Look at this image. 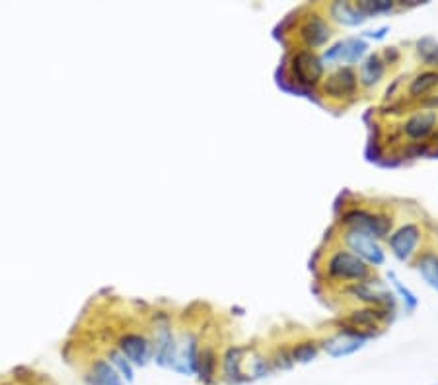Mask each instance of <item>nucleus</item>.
<instances>
[{
	"label": "nucleus",
	"instance_id": "obj_1",
	"mask_svg": "<svg viewBox=\"0 0 438 385\" xmlns=\"http://www.w3.org/2000/svg\"><path fill=\"white\" fill-rule=\"evenodd\" d=\"M326 273L335 282H364L372 275L371 265H366L363 259H359L354 253L347 249H335L326 261Z\"/></svg>",
	"mask_w": 438,
	"mask_h": 385
},
{
	"label": "nucleus",
	"instance_id": "obj_2",
	"mask_svg": "<svg viewBox=\"0 0 438 385\" xmlns=\"http://www.w3.org/2000/svg\"><path fill=\"white\" fill-rule=\"evenodd\" d=\"M288 72L292 82L304 88H316L321 84L326 74V65L321 63L320 55L310 49H298L290 55Z\"/></svg>",
	"mask_w": 438,
	"mask_h": 385
},
{
	"label": "nucleus",
	"instance_id": "obj_3",
	"mask_svg": "<svg viewBox=\"0 0 438 385\" xmlns=\"http://www.w3.org/2000/svg\"><path fill=\"white\" fill-rule=\"evenodd\" d=\"M341 224L349 230H359L374 240L386 237L392 230V218L382 212H371L363 209H351L341 214Z\"/></svg>",
	"mask_w": 438,
	"mask_h": 385
},
{
	"label": "nucleus",
	"instance_id": "obj_4",
	"mask_svg": "<svg viewBox=\"0 0 438 385\" xmlns=\"http://www.w3.org/2000/svg\"><path fill=\"white\" fill-rule=\"evenodd\" d=\"M368 53V43L363 37H347L341 41L333 43L329 49L320 55L323 65H345L353 67L354 63L363 60Z\"/></svg>",
	"mask_w": 438,
	"mask_h": 385
},
{
	"label": "nucleus",
	"instance_id": "obj_5",
	"mask_svg": "<svg viewBox=\"0 0 438 385\" xmlns=\"http://www.w3.org/2000/svg\"><path fill=\"white\" fill-rule=\"evenodd\" d=\"M359 92V76L353 67L335 68L328 78L321 80V93L329 100H353Z\"/></svg>",
	"mask_w": 438,
	"mask_h": 385
},
{
	"label": "nucleus",
	"instance_id": "obj_6",
	"mask_svg": "<svg viewBox=\"0 0 438 385\" xmlns=\"http://www.w3.org/2000/svg\"><path fill=\"white\" fill-rule=\"evenodd\" d=\"M341 237H343V242L349 247V252L354 253L359 259H363L366 265H371V267H382L386 263V253H384V249L368 234L347 228Z\"/></svg>",
	"mask_w": 438,
	"mask_h": 385
},
{
	"label": "nucleus",
	"instance_id": "obj_7",
	"mask_svg": "<svg viewBox=\"0 0 438 385\" xmlns=\"http://www.w3.org/2000/svg\"><path fill=\"white\" fill-rule=\"evenodd\" d=\"M371 339L372 337L363 335V333L353 331V329H341L339 333L326 339L321 343V348L331 358H347V356L361 351Z\"/></svg>",
	"mask_w": 438,
	"mask_h": 385
},
{
	"label": "nucleus",
	"instance_id": "obj_8",
	"mask_svg": "<svg viewBox=\"0 0 438 385\" xmlns=\"http://www.w3.org/2000/svg\"><path fill=\"white\" fill-rule=\"evenodd\" d=\"M298 41L302 43V49H320L331 37V25L328 24V20L314 12L310 16H306L298 25Z\"/></svg>",
	"mask_w": 438,
	"mask_h": 385
},
{
	"label": "nucleus",
	"instance_id": "obj_9",
	"mask_svg": "<svg viewBox=\"0 0 438 385\" xmlns=\"http://www.w3.org/2000/svg\"><path fill=\"white\" fill-rule=\"evenodd\" d=\"M347 292L353 296L354 300H361L374 308H386L394 310V294L389 292L386 286L378 280H364V282H354L347 288Z\"/></svg>",
	"mask_w": 438,
	"mask_h": 385
},
{
	"label": "nucleus",
	"instance_id": "obj_10",
	"mask_svg": "<svg viewBox=\"0 0 438 385\" xmlns=\"http://www.w3.org/2000/svg\"><path fill=\"white\" fill-rule=\"evenodd\" d=\"M117 351L133 366H146L148 360H152V341L136 331H129V333H123L119 337Z\"/></svg>",
	"mask_w": 438,
	"mask_h": 385
},
{
	"label": "nucleus",
	"instance_id": "obj_11",
	"mask_svg": "<svg viewBox=\"0 0 438 385\" xmlns=\"http://www.w3.org/2000/svg\"><path fill=\"white\" fill-rule=\"evenodd\" d=\"M421 235V226H417L413 222L404 224V226L397 228L396 232L389 235V249L399 261H409L415 255V252H417V247H419Z\"/></svg>",
	"mask_w": 438,
	"mask_h": 385
},
{
	"label": "nucleus",
	"instance_id": "obj_12",
	"mask_svg": "<svg viewBox=\"0 0 438 385\" xmlns=\"http://www.w3.org/2000/svg\"><path fill=\"white\" fill-rule=\"evenodd\" d=\"M247 348L244 346H230L222 354V379L228 385H244L250 384L252 379L244 370V360Z\"/></svg>",
	"mask_w": 438,
	"mask_h": 385
},
{
	"label": "nucleus",
	"instance_id": "obj_13",
	"mask_svg": "<svg viewBox=\"0 0 438 385\" xmlns=\"http://www.w3.org/2000/svg\"><path fill=\"white\" fill-rule=\"evenodd\" d=\"M438 125L437 111H417L404 123V134L409 141H425L429 138Z\"/></svg>",
	"mask_w": 438,
	"mask_h": 385
},
{
	"label": "nucleus",
	"instance_id": "obj_14",
	"mask_svg": "<svg viewBox=\"0 0 438 385\" xmlns=\"http://www.w3.org/2000/svg\"><path fill=\"white\" fill-rule=\"evenodd\" d=\"M84 379L88 385H123V377L105 358L90 360L86 368Z\"/></svg>",
	"mask_w": 438,
	"mask_h": 385
},
{
	"label": "nucleus",
	"instance_id": "obj_15",
	"mask_svg": "<svg viewBox=\"0 0 438 385\" xmlns=\"http://www.w3.org/2000/svg\"><path fill=\"white\" fill-rule=\"evenodd\" d=\"M386 74V63L382 59V55L378 53H371L366 59L361 63V68H359V84L363 88H372L376 86Z\"/></svg>",
	"mask_w": 438,
	"mask_h": 385
},
{
	"label": "nucleus",
	"instance_id": "obj_16",
	"mask_svg": "<svg viewBox=\"0 0 438 385\" xmlns=\"http://www.w3.org/2000/svg\"><path fill=\"white\" fill-rule=\"evenodd\" d=\"M217 370H219V356L211 346L199 348V358H197V377L202 385L214 384L217 379Z\"/></svg>",
	"mask_w": 438,
	"mask_h": 385
},
{
	"label": "nucleus",
	"instance_id": "obj_17",
	"mask_svg": "<svg viewBox=\"0 0 438 385\" xmlns=\"http://www.w3.org/2000/svg\"><path fill=\"white\" fill-rule=\"evenodd\" d=\"M329 14L331 18L339 22V24L349 25V27H356V25H363L368 18L361 14L354 2H345V0H337L329 6Z\"/></svg>",
	"mask_w": 438,
	"mask_h": 385
},
{
	"label": "nucleus",
	"instance_id": "obj_18",
	"mask_svg": "<svg viewBox=\"0 0 438 385\" xmlns=\"http://www.w3.org/2000/svg\"><path fill=\"white\" fill-rule=\"evenodd\" d=\"M438 86V70H425L415 76L413 80L409 82L407 93L411 100H423L427 98V93H430Z\"/></svg>",
	"mask_w": 438,
	"mask_h": 385
},
{
	"label": "nucleus",
	"instance_id": "obj_19",
	"mask_svg": "<svg viewBox=\"0 0 438 385\" xmlns=\"http://www.w3.org/2000/svg\"><path fill=\"white\" fill-rule=\"evenodd\" d=\"M417 270L421 278L438 292V255L432 252H425L417 259Z\"/></svg>",
	"mask_w": 438,
	"mask_h": 385
},
{
	"label": "nucleus",
	"instance_id": "obj_20",
	"mask_svg": "<svg viewBox=\"0 0 438 385\" xmlns=\"http://www.w3.org/2000/svg\"><path fill=\"white\" fill-rule=\"evenodd\" d=\"M320 354V344L316 341H300L290 346V356H292V362L295 364H310L318 358Z\"/></svg>",
	"mask_w": 438,
	"mask_h": 385
},
{
	"label": "nucleus",
	"instance_id": "obj_21",
	"mask_svg": "<svg viewBox=\"0 0 438 385\" xmlns=\"http://www.w3.org/2000/svg\"><path fill=\"white\" fill-rule=\"evenodd\" d=\"M388 280H389V285L394 286V290L397 292V296H399V300L404 301V308L407 313H413L415 310H417V306H419V298L415 296L407 286L397 278V275L394 273V270H388Z\"/></svg>",
	"mask_w": 438,
	"mask_h": 385
},
{
	"label": "nucleus",
	"instance_id": "obj_22",
	"mask_svg": "<svg viewBox=\"0 0 438 385\" xmlns=\"http://www.w3.org/2000/svg\"><path fill=\"white\" fill-rule=\"evenodd\" d=\"M356 10L364 14L366 18L376 16V14H388L396 8V2L394 0H359L354 2Z\"/></svg>",
	"mask_w": 438,
	"mask_h": 385
},
{
	"label": "nucleus",
	"instance_id": "obj_23",
	"mask_svg": "<svg viewBox=\"0 0 438 385\" xmlns=\"http://www.w3.org/2000/svg\"><path fill=\"white\" fill-rule=\"evenodd\" d=\"M417 55H419V59L425 63V65H429V67H438V41L434 37H421L419 41H417Z\"/></svg>",
	"mask_w": 438,
	"mask_h": 385
},
{
	"label": "nucleus",
	"instance_id": "obj_24",
	"mask_svg": "<svg viewBox=\"0 0 438 385\" xmlns=\"http://www.w3.org/2000/svg\"><path fill=\"white\" fill-rule=\"evenodd\" d=\"M269 360H271L273 370H281V372L290 370L292 366H295L292 356H290V348H287V346H281V348H277V351L273 352V356H271Z\"/></svg>",
	"mask_w": 438,
	"mask_h": 385
},
{
	"label": "nucleus",
	"instance_id": "obj_25",
	"mask_svg": "<svg viewBox=\"0 0 438 385\" xmlns=\"http://www.w3.org/2000/svg\"><path fill=\"white\" fill-rule=\"evenodd\" d=\"M388 34L389 25H382L378 30H368V32H364L363 39H374V41H380V39H384Z\"/></svg>",
	"mask_w": 438,
	"mask_h": 385
},
{
	"label": "nucleus",
	"instance_id": "obj_26",
	"mask_svg": "<svg viewBox=\"0 0 438 385\" xmlns=\"http://www.w3.org/2000/svg\"><path fill=\"white\" fill-rule=\"evenodd\" d=\"M382 59H384V63H386V65H394V63H397V60H399V51L396 49V47H388V49L384 51V57H382Z\"/></svg>",
	"mask_w": 438,
	"mask_h": 385
}]
</instances>
